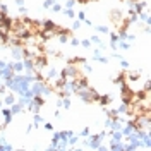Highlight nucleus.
<instances>
[{
    "mask_svg": "<svg viewBox=\"0 0 151 151\" xmlns=\"http://www.w3.org/2000/svg\"><path fill=\"white\" fill-rule=\"evenodd\" d=\"M122 101L125 105H131L136 101V91H132L127 84H122Z\"/></svg>",
    "mask_w": 151,
    "mask_h": 151,
    "instance_id": "nucleus-1",
    "label": "nucleus"
},
{
    "mask_svg": "<svg viewBox=\"0 0 151 151\" xmlns=\"http://www.w3.org/2000/svg\"><path fill=\"white\" fill-rule=\"evenodd\" d=\"M86 58H83V57H76V58H70L69 60V64H72V65H77V64H84Z\"/></svg>",
    "mask_w": 151,
    "mask_h": 151,
    "instance_id": "nucleus-2",
    "label": "nucleus"
},
{
    "mask_svg": "<svg viewBox=\"0 0 151 151\" xmlns=\"http://www.w3.org/2000/svg\"><path fill=\"white\" fill-rule=\"evenodd\" d=\"M79 4H88V2H91V0H77Z\"/></svg>",
    "mask_w": 151,
    "mask_h": 151,
    "instance_id": "nucleus-3",
    "label": "nucleus"
}]
</instances>
